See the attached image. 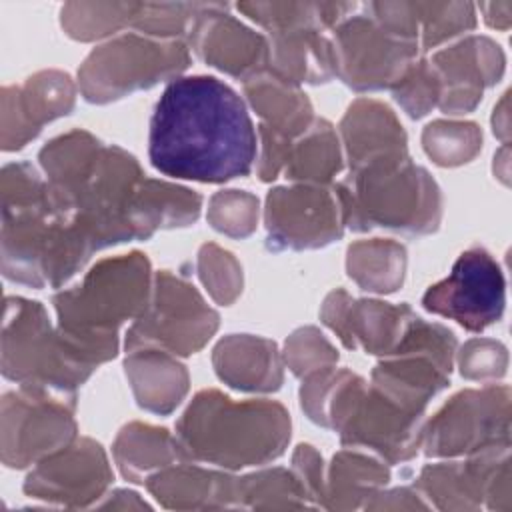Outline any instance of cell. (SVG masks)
Returning a JSON list of instances; mask_svg holds the SVG:
<instances>
[{
  "instance_id": "obj_1",
  "label": "cell",
  "mask_w": 512,
  "mask_h": 512,
  "mask_svg": "<svg viewBox=\"0 0 512 512\" xmlns=\"http://www.w3.org/2000/svg\"><path fill=\"white\" fill-rule=\"evenodd\" d=\"M256 150L242 98L214 76H178L154 106L148 156L166 176L222 184L248 176Z\"/></svg>"
},
{
  "instance_id": "obj_2",
  "label": "cell",
  "mask_w": 512,
  "mask_h": 512,
  "mask_svg": "<svg viewBox=\"0 0 512 512\" xmlns=\"http://www.w3.org/2000/svg\"><path fill=\"white\" fill-rule=\"evenodd\" d=\"M92 250L56 204L48 182L26 164L2 172V270L12 282L58 288L74 276Z\"/></svg>"
},
{
  "instance_id": "obj_3",
  "label": "cell",
  "mask_w": 512,
  "mask_h": 512,
  "mask_svg": "<svg viewBox=\"0 0 512 512\" xmlns=\"http://www.w3.org/2000/svg\"><path fill=\"white\" fill-rule=\"evenodd\" d=\"M150 294V262L144 254L104 258L78 286L54 296L58 332L80 362L96 368L116 356L120 324L136 320Z\"/></svg>"
},
{
  "instance_id": "obj_4",
  "label": "cell",
  "mask_w": 512,
  "mask_h": 512,
  "mask_svg": "<svg viewBox=\"0 0 512 512\" xmlns=\"http://www.w3.org/2000/svg\"><path fill=\"white\" fill-rule=\"evenodd\" d=\"M184 460L244 468L278 458L290 440V416L272 400L234 402L202 390L176 424Z\"/></svg>"
},
{
  "instance_id": "obj_5",
  "label": "cell",
  "mask_w": 512,
  "mask_h": 512,
  "mask_svg": "<svg viewBox=\"0 0 512 512\" xmlns=\"http://www.w3.org/2000/svg\"><path fill=\"white\" fill-rule=\"evenodd\" d=\"M342 224L354 232L374 226L404 234H430L442 216V196L432 176L408 152L380 156L334 184Z\"/></svg>"
},
{
  "instance_id": "obj_6",
  "label": "cell",
  "mask_w": 512,
  "mask_h": 512,
  "mask_svg": "<svg viewBox=\"0 0 512 512\" xmlns=\"http://www.w3.org/2000/svg\"><path fill=\"white\" fill-rule=\"evenodd\" d=\"M94 368L80 362L58 328L52 330L40 302L6 298L2 334V374L20 386H36L58 394H74Z\"/></svg>"
},
{
  "instance_id": "obj_7",
  "label": "cell",
  "mask_w": 512,
  "mask_h": 512,
  "mask_svg": "<svg viewBox=\"0 0 512 512\" xmlns=\"http://www.w3.org/2000/svg\"><path fill=\"white\" fill-rule=\"evenodd\" d=\"M190 56L182 40H150L124 34L94 48L78 70L80 90L88 102L104 104L134 90L174 80L188 68Z\"/></svg>"
},
{
  "instance_id": "obj_8",
  "label": "cell",
  "mask_w": 512,
  "mask_h": 512,
  "mask_svg": "<svg viewBox=\"0 0 512 512\" xmlns=\"http://www.w3.org/2000/svg\"><path fill=\"white\" fill-rule=\"evenodd\" d=\"M216 328L218 314L202 300L198 290L162 270L154 276L146 310L128 328L126 352L158 348L168 354L188 356L198 352Z\"/></svg>"
},
{
  "instance_id": "obj_9",
  "label": "cell",
  "mask_w": 512,
  "mask_h": 512,
  "mask_svg": "<svg viewBox=\"0 0 512 512\" xmlns=\"http://www.w3.org/2000/svg\"><path fill=\"white\" fill-rule=\"evenodd\" d=\"M74 394L20 386L2 398V460L24 468L76 438Z\"/></svg>"
},
{
  "instance_id": "obj_10",
  "label": "cell",
  "mask_w": 512,
  "mask_h": 512,
  "mask_svg": "<svg viewBox=\"0 0 512 512\" xmlns=\"http://www.w3.org/2000/svg\"><path fill=\"white\" fill-rule=\"evenodd\" d=\"M420 446L426 456H472L510 446V388L458 392L422 428Z\"/></svg>"
},
{
  "instance_id": "obj_11",
  "label": "cell",
  "mask_w": 512,
  "mask_h": 512,
  "mask_svg": "<svg viewBox=\"0 0 512 512\" xmlns=\"http://www.w3.org/2000/svg\"><path fill=\"white\" fill-rule=\"evenodd\" d=\"M506 280L494 256L472 246L454 262L450 274L432 284L422 306L438 316L458 322L470 332H482L504 314Z\"/></svg>"
},
{
  "instance_id": "obj_12",
  "label": "cell",
  "mask_w": 512,
  "mask_h": 512,
  "mask_svg": "<svg viewBox=\"0 0 512 512\" xmlns=\"http://www.w3.org/2000/svg\"><path fill=\"white\" fill-rule=\"evenodd\" d=\"M334 72L354 90L392 88L414 62L418 44L400 40L374 18L354 16L340 22L332 40Z\"/></svg>"
},
{
  "instance_id": "obj_13",
  "label": "cell",
  "mask_w": 512,
  "mask_h": 512,
  "mask_svg": "<svg viewBox=\"0 0 512 512\" xmlns=\"http://www.w3.org/2000/svg\"><path fill=\"white\" fill-rule=\"evenodd\" d=\"M266 248H322L342 236V214L332 190L314 184L278 186L266 198Z\"/></svg>"
},
{
  "instance_id": "obj_14",
  "label": "cell",
  "mask_w": 512,
  "mask_h": 512,
  "mask_svg": "<svg viewBox=\"0 0 512 512\" xmlns=\"http://www.w3.org/2000/svg\"><path fill=\"white\" fill-rule=\"evenodd\" d=\"M416 486L434 500L440 510L478 508L488 500L490 508H510V446L482 450L468 462L428 464Z\"/></svg>"
},
{
  "instance_id": "obj_15",
  "label": "cell",
  "mask_w": 512,
  "mask_h": 512,
  "mask_svg": "<svg viewBox=\"0 0 512 512\" xmlns=\"http://www.w3.org/2000/svg\"><path fill=\"white\" fill-rule=\"evenodd\" d=\"M110 482L112 470L102 446L80 438L40 460L28 474L24 492L70 508H86L102 496Z\"/></svg>"
},
{
  "instance_id": "obj_16",
  "label": "cell",
  "mask_w": 512,
  "mask_h": 512,
  "mask_svg": "<svg viewBox=\"0 0 512 512\" xmlns=\"http://www.w3.org/2000/svg\"><path fill=\"white\" fill-rule=\"evenodd\" d=\"M320 316L346 348H364L368 354L388 356L400 344L416 314L406 304L352 300L346 290L336 288L326 296Z\"/></svg>"
},
{
  "instance_id": "obj_17",
  "label": "cell",
  "mask_w": 512,
  "mask_h": 512,
  "mask_svg": "<svg viewBox=\"0 0 512 512\" xmlns=\"http://www.w3.org/2000/svg\"><path fill=\"white\" fill-rule=\"evenodd\" d=\"M430 64L440 80V110L462 114L474 110L482 90L500 80L504 54L490 38L470 36L436 52Z\"/></svg>"
},
{
  "instance_id": "obj_18",
  "label": "cell",
  "mask_w": 512,
  "mask_h": 512,
  "mask_svg": "<svg viewBox=\"0 0 512 512\" xmlns=\"http://www.w3.org/2000/svg\"><path fill=\"white\" fill-rule=\"evenodd\" d=\"M226 8L228 4L208 2L196 18L188 40L204 62L246 80L268 68V40L238 22Z\"/></svg>"
},
{
  "instance_id": "obj_19",
  "label": "cell",
  "mask_w": 512,
  "mask_h": 512,
  "mask_svg": "<svg viewBox=\"0 0 512 512\" xmlns=\"http://www.w3.org/2000/svg\"><path fill=\"white\" fill-rule=\"evenodd\" d=\"M74 106V84L68 74L40 72L24 86H4L2 90V148L18 150L40 128L68 114Z\"/></svg>"
},
{
  "instance_id": "obj_20",
  "label": "cell",
  "mask_w": 512,
  "mask_h": 512,
  "mask_svg": "<svg viewBox=\"0 0 512 512\" xmlns=\"http://www.w3.org/2000/svg\"><path fill=\"white\" fill-rule=\"evenodd\" d=\"M212 362L220 380L238 390L270 392L282 384V362L272 340L232 334L218 342Z\"/></svg>"
},
{
  "instance_id": "obj_21",
  "label": "cell",
  "mask_w": 512,
  "mask_h": 512,
  "mask_svg": "<svg viewBox=\"0 0 512 512\" xmlns=\"http://www.w3.org/2000/svg\"><path fill=\"white\" fill-rule=\"evenodd\" d=\"M234 476L178 464L148 476L146 486L166 508H238Z\"/></svg>"
},
{
  "instance_id": "obj_22",
  "label": "cell",
  "mask_w": 512,
  "mask_h": 512,
  "mask_svg": "<svg viewBox=\"0 0 512 512\" xmlns=\"http://www.w3.org/2000/svg\"><path fill=\"white\" fill-rule=\"evenodd\" d=\"M340 128L350 170L380 156L408 152L402 124L382 102L366 98L356 100L350 104Z\"/></svg>"
},
{
  "instance_id": "obj_23",
  "label": "cell",
  "mask_w": 512,
  "mask_h": 512,
  "mask_svg": "<svg viewBox=\"0 0 512 512\" xmlns=\"http://www.w3.org/2000/svg\"><path fill=\"white\" fill-rule=\"evenodd\" d=\"M244 92L262 124L288 140L302 136L314 122L312 104L298 84L264 68L244 80Z\"/></svg>"
},
{
  "instance_id": "obj_24",
  "label": "cell",
  "mask_w": 512,
  "mask_h": 512,
  "mask_svg": "<svg viewBox=\"0 0 512 512\" xmlns=\"http://www.w3.org/2000/svg\"><path fill=\"white\" fill-rule=\"evenodd\" d=\"M136 402L156 414L172 412L188 392V372L158 348L132 350L124 362Z\"/></svg>"
},
{
  "instance_id": "obj_25",
  "label": "cell",
  "mask_w": 512,
  "mask_h": 512,
  "mask_svg": "<svg viewBox=\"0 0 512 512\" xmlns=\"http://www.w3.org/2000/svg\"><path fill=\"white\" fill-rule=\"evenodd\" d=\"M268 68L294 84L328 82L336 76L332 42L318 30L274 32L268 38Z\"/></svg>"
},
{
  "instance_id": "obj_26",
  "label": "cell",
  "mask_w": 512,
  "mask_h": 512,
  "mask_svg": "<svg viewBox=\"0 0 512 512\" xmlns=\"http://www.w3.org/2000/svg\"><path fill=\"white\" fill-rule=\"evenodd\" d=\"M202 198L178 184L144 178L130 206V224L136 240L150 238L158 228L188 226L200 214Z\"/></svg>"
},
{
  "instance_id": "obj_27",
  "label": "cell",
  "mask_w": 512,
  "mask_h": 512,
  "mask_svg": "<svg viewBox=\"0 0 512 512\" xmlns=\"http://www.w3.org/2000/svg\"><path fill=\"white\" fill-rule=\"evenodd\" d=\"M114 458L124 478L146 482L148 476L166 468L174 460H184L176 436L166 428L148 424H128L114 442Z\"/></svg>"
},
{
  "instance_id": "obj_28",
  "label": "cell",
  "mask_w": 512,
  "mask_h": 512,
  "mask_svg": "<svg viewBox=\"0 0 512 512\" xmlns=\"http://www.w3.org/2000/svg\"><path fill=\"white\" fill-rule=\"evenodd\" d=\"M250 20L274 32L336 28L354 12L356 2H240L236 4Z\"/></svg>"
},
{
  "instance_id": "obj_29",
  "label": "cell",
  "mask_w": 512,
  "mask_h": 512,
  "mask_svg": "<svg viewBox=\"0 0 512 512\" xmlns=\"http://www.w3.org/2000/svg\"><path fill=\"white\" fill-rule=\"evenodd\" d=\"M340 170L342 156L334 126L324 118H314L310 128L290 144L284 174L288 180L324 186Z\"/></svg>"
},
{
  "instance_id": "obj_30",
  "label": "cell",
  "mask_w": 512,
  "mask_h": 512,
  "mask_svg": "<svg viewBox=\"0 0 512 512\" xmlns=\"http://www.w3.org/2000/svg\"><path fill=\"white\" fill-rule=\"evenodd\" d=\"M390 480L388 468L358 452H338L324 482V508H358L364 498L378 492Z\"/></svg>"
},
{
  "instance_id": "obj_31",
  "label": "cell",
  "mask_w": 512,
  "mask_h": 512,
  "mask_svg": "<svg viewBox=\"0 0 512 512\" xmlns=\"http://www.w3.org/2000/svg\"><path fill=\"white\" fill-rule=\"evenodd\" d=\"M348 274L362 290L394 292L406 270V250L394 240H366L348 248Z\"/></svg>"
},
{
  "instance_id": "obj_32",
  "label": "cell",
  "mask_w": 512,
  "mask_h": 512,
  "mask_svg": "<svg viewBox=\"0 0 512 512\" xmlns=\"http://www.w3.org/2000/svg\"><path fill=\"white\" fill-rule=\"evenodd\" d=\"M408 14L416 40L422 36V50L476 26L474 4L470 2H408Z\"/></svg>"
},
{
  "instance_id": "obj_33",
  "label": "cell",
  "mask_w": 512,
  "mask_h": 512,
  "mask_svg": "<svg viewBox=\"0 0 512 512\" xmlns=\"http://www.w3.org/2000/svg\"><path fill=\"white\" fill-rule=\"evenodd\" d=\"M238 508H306L308 498L298 478L284 470L272 468L242 476L236 480Z\"/></svg>"
},
{
  "instance_id": "obj_34",
  "label": "cell",
  "mask_w": 512,
  "mask_h": 512,
  "mask_svg": "<svg viewBox=\"0 0 512 512\" xmlns=\"http://www.w3.org/2000/svg\"><path fill=\"white\" fill-rule=\"evenodd\" d=\"M422 144L436 164L458 166L478 154L482 148V132L474 122L436 120L424 128Z\"/></svg>"
},
{
  "instance_id": "obj_35",
  "label": "cell",
  "mask_w": 512,
  "mask_h": 512,
  "mask_svg": "<svg viewBox=\"0 0 512 512\" xmlns=\"http://www.w3.org/2000/svg\"><path fill=\"white\" fill-rule=\"evenodd\" d=\"M138 2L114 4H80L72 2L62 8V26L76 40H94L126 24H132Z\"/></svg>"
},
{
  "instance_id": "obj_36",
  "label": "cell",
  "mask_w": 512,
  "mask_h": 512,
  "mask_svg": "<svg viewBox=\"0 0 512 512\" xmlns=\"http://www.w3.org/2000/svg\"><path fill=\"white\" fill-rule=\"evenodd\" d=\"M208 2H176V4H152L138 2L132 24L136 30H142L152 36L176 40V36L190 34L196 18L202 14Z\"/></svg>"
},
{
  "instance_id": "obj_37",
  "label": "cell",
  "mask_w": 512,
  "mask_h": 512,
  "mask_svg": "<svg viewBox=\"0 0 512 512\" xmlns=\"http://www.w3.org/2000/svg\"><path fill=\"white\" fill-rule=\"evenodd\" d=\"M394 100L410 118L428 114L440 100V80L428 60H414L392 86Z\"/></svg>"
},
{
  "instance_id": "obj_38",
  "label": "cell",
  "mask_w": 512,
  "mask_h": 512,
  "mask_svg": "<svg viewBox=\"0 0 512 512\" xmlns=\"http://www.w3.org/2000/svg\"><path fill=\"white\" fill-rule=\"evenodd\" d=\"M258 200L242 190H222L212 196L208 222L214 230L234 238H244L256 228Z\"/></svg>"
},
{
  "instance_id": "obj_39",
  "label": "cell",
  "mask_w": 512,
  "mask_h": 512,
  "mask_svg": "<svg viewBox=\"0 0 512 512\" xmlns=\"http://www.w3.org/2000/svg\"><path fill=\"white\" fill-rule=\"evenodd\" d=\"M198 270L204 286L218 304H230L240 294L242 268L230 252L216 244H204L198 254Z\"/></svg>"
},
{
  "instance_id": "obj_40",
  "label": "cell",
  "mask_w": 512,
  "mask_h": 512,
  "mask_svg": "<svg viewBox=\"0 0 512 512\" xmlns=\"http://www.w3.org/2000/svg\"><path fill=\"white\" fill-rule=\"evenodd\" d=\"M338 352L316 328H302L286 340V362L296 376H308L314 370L332 366Z\"/></svg>"
},
{
  "instance_id": "obj_41",
  "label": "cell",
  "mask_w": 512,
  "mask_h": 512,
  "mask_svg": "<svg viewBox=\"0 0 512 512\" xmlns=\"http://www.w3.org/2000/svg\"><path fill=\"white\" fill-rule=\"evenodd\" d=\"M506 348L488 338L466 342L460 352V372L468 380H494L506 372Z\"/></svg>"
},
{
  "instance_id": "obj_42",
  "label": "cell",
  "mask_w": 512,
  "mask_h": 512,
  "mask_svg": "<svg viewBox=\"0 0 512 512\" xmlns=\"http://www.w3.org/2000/svg\"><path fill=\"white\" fill-rule=\"evenodd\" d=\"M292 464H294V476L298 478L306 498L322 506L324 478H322V458L318 456V452L308 444H300L294 452Z\"/></svg>"
},
{
  "instance_id": "obj_43",
  "label": "cell",
  "mask_w": 512,
  "mask_h": 512,
  "mask_svg": "<svg viewBox=\"0 0 512 512\" xmlns=\"http://www.w3.org/2000/svg\"><path fill=\"white\" fill-rule=\"evenodd\" d=\"M480 10L484 12V20L488 26L498 30H506L510 26L512 2H486L480 4Z\"/></svg>"
}]
</instances>
